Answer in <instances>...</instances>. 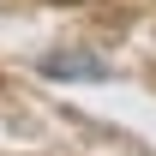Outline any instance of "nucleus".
I'll list each match as a JSON object with an SVG mask.
<instances>
[{
    "instance_id": "1",
    "label": "nucleus",
    "mask_w": 156,
    "mask_h": 156,
    "mask_svg": "<svg viewBox=\"0 0 156 156\" xmlns=\"http://www.w3.org/2000/svg\"><path fill=\"white\" fill-rule=\"evenodd\" d=\"M42 72H48V78H66V72H84V78H102V66H84V60H66V54H60V60H42Z\"/></svg>"
}]
</instances>
